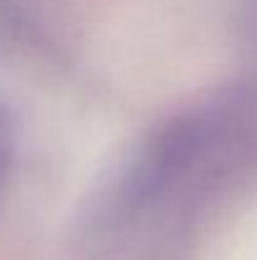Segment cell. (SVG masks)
I'll return each instance as SVG.
<instances>
[{
  "label": "cell",
  "mask_w": 257,
  "mask_h": 260,
  "mask_svg": "<svg viewBox=\"0 0 257 260\" xmlns=\"http://www.w3.org/2000/svg\"><path fill=\"white\" fill-rule=\"evenodd\" d=\"M13 147H15V126H13V114L8 106L0 101V184L8 174L10 159H13Z\"/></svg>",
  "instance_id": "obj_1"
}]
</instances>
